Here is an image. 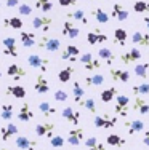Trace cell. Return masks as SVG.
Listing matches in <instances>:
<instances>
[{
  "mask_svg": "<svg viewBox=\"0 0 149 150\" xmlns=\"http://www.w3.org/2000/svg\"><path fill=\"white\" fill-rule=\"evenodd\" d=\"M37 46L40 50H45L48 53H55L61 48V40L56 37H48V35H43L37 40Z\"/></svg>",
  "mask_w": 149,
  "mask_h": 150,
  "instance_id": "cell-1",
  "label": "cell"
},
{
  "mask_svg": "<svg viewBox=\"0 0 149 150\" xmlns=\"http://www.w3.org/2000/svg\"><path fill=\"white\" fill-rule=\"evenodd\" d=\"M93 125L96 128H101V129L115 128L117 126V117H109L108 113H103V115H95Z\"/></svg>",
  "mask_w": 149,
  "mask_h": 150,
  "instance_id": "cell-2",
  "label": "cell"
},
{
  "mask_svg": "<svg viewBox=\"0 0 149 150\" xmlns=\"http://www.w3.org/2000/svg\"><path fill=\"white\" fill-rule=\"evenodd\" d=\"M32 29L35 30H42V32H48L53 27V19L50 16L40 15V16H34L32 18V23H31Z\"/></svg>",
  "mask_w": 149,
  "mask_h": 150,
  "instance_id": "cell-3",
  "label": "cell"
},
{
  "mask_svg": "<svg viewBox=\"0 0 149 150\" xmlns=\"http://www.w3.org/2000/svg\"><path fill=\"white\" fill-rule=\"evenodd\" d=\"M27 64H29L32 69H38L40 74H45L48 70V66H50V61L42 58L38 54H29L27 56Z\"/></svg>",
  "mask_w": 149,
  "mask_h": 150,
  "instance_id": "cell-4",
  "label": "cell"
},
{
  "mask_svg": "<svg viewBox=\"0 0 149 150\" xmlns=\"http://www.w3.org/2000/svg\"><path fill=\"white\" fill-rule=\"evenodd\" d=\"M6 75H8L10 78H13V81H19L21 78L26 77L27 72H26V67H24L23 64L13 62V64H10V66L6 67Z\"/></svg>",
  "mask_w": 149,
  "mask_h": 150,
  "instance_id": "cell-5",
  "label": "cell"
},
{
  "mask_svg": "<svg viewBox=\"0 0 149 150\" xmlns=\"http://www.w3.org/2000/svg\"><path fill=\"white\" fill-rule=\"evenodd\" d=\"M128 107H130V98L127 94H117L115 98V113L120 117L128 115Z\"/></svg>",
  "mask_w": 149,
  "mask_h": 150,
  "instance_id": "cell-6",
  "label": "cell"
},
{
  "mask_svg": "<svg viewBox=\"0 0 149 150\" xmlns=\"http://www.w3.org/2000/svg\"><path fill=\"white\" fill-rule=\"evenodd\" d=\"M56 129V125L51 123V121H45V123H38L37 126H35V134L38 136V137H47V139H51L53 133H55Z\"/></svg>",
  "mask_w": 149,
  "mask_h": 150,
  "instance_id": "cell-7",
  "label": "cell"
},
{
  "mask_svg": "<svg viewBox=\"0 0 149 150\" xmlns=\"http://www.w3.org/2000/svg\"><path fill=\"white\" fill-rule=\"evenodd\" d=\"M2 45H3L2 54L18 58L19 53H18V46H16V37H5V38H2Z\"/></svg>",
  "mask_w": 149,
  "mask_h": 150,
  "instance_id": "cell-8",
  "label": "cell"
},
{
  "mask_svg": "<svg viewBox=\"0 0 149 150\" xmlns=\"http://www.w3.org/2000/svg\"><path fill=\"white\" fill-rule=\"evenodd\" d=\"M15 145L19 150H35L37 145H38V142L35 141V139L27 137V136H16Z\"/></svg>",
  "mask_w": 149,
  "mask_h": 150,
  "instance_id": "cell-9",
  "label": "cell"
},
{
  "mask_svg": "<svg viewBox=\"0 0 149 150\" xmlns=\"http://www.w3.org/2000/svg\"><path fill=\"white\" fill-rule=\"evenodd\" d=\"M82 139H83V128L76 126V128H72V129H69L66 142H67L69 145H74V147H77V145H80Z\"/></svg>",
  "mask_w": 149,
  "mask_h": 150,
  "instance_id": "cell-10",
  "label": "cell"
},
{
  "mask_svg": "<svg viewBox=\"0 0 149 150\" xmlns=\"http://www.w3.org/2000/svg\"><path fill=\"white\" fill-rule=\"evenodd\" d=\"M79 54H80L79 46H76V45H67L66 48L61 51V59H63V61H69V62H76L77 58H79Z\"/></svg>",
  "mask_w": 149,
  "mask_h": 150,
  "instance_id": "cell-11",
  "label": "cell"
},
{
  "mask_svg": "<svg viewBox=\"0 0 149 150\" xmlns=\"http://www.w3.org/2000/svg\"><path fill=\"white\" fill-rule=\"evenodd\" d=\"M34 90L38 94H47V93H50V83H48V78L45 77V74H40L35 77Z\"/></svg>",
  "mask_w": 149,
  "mask_h": 150,
  "instance_id": "cell-12",
  "label": "cell"
},
{
  "mask_svg": "<svg viewBox=\"0 0 149 150\" xmlns=\"http://www.w3.org/2000/svg\"><path fill=\"white\" fill-rule=\"evenodd\" d=\"M16 118L19 121H23V123H27V121H31L34 118V112H32V109H31V105L27 101H23L19 112L16 113Z\"/></svg>",
  "mask_w": 149,
  "mask_h": 150,
  "instance_id": "cell-13",
  "label": "cell"
},
{
  "mask_svg": "<svg viewBox=\"0 0 149 150\" xmlns=\"http://www.w3.org/2000/svg\"><path fill=\"white\" fill-rule=\"evenodd\" d=\"M61 34L64 35V37H67V38H77V37H79V34H80V29L72 23V21L67 19V21H64V23H63Z\"/></svg>",
  "mask_w": 149,
  "mask_h": 150,
  "instance_id": "cell-14",
  "label": "cell"
},
{
  "mask_svg": "<svg viewBox=\"0 0 149 150\" xmlns=\"http://www.w3.org/2000/svg\"><path fill=\"white\" fill-rule=\"evenodd\" d=\"M141 59V51L138 48H132V50H127L125 53L120 54V62L122 64H133L136 61Z\"/></svg>",
  "mask_w": 149,
  "mask_h": 150,
  "instance_id": "cell-15",
  "label": "cell"
},
{
  "mask_svg": "<svg viewBox=\"0 0 149 150\" xmlns=\"http://www.w3.org/2000/svg\"><path fill=\"white\" fill-rule=\"evenodd\" d=\"M61 115H63V118H64L66 121H69L72 126H79V123H80V113L77 112V110H74L72 107H64V109H63V112H61Z\"/></svg>",
  "mask_w": 149,
  "mask_h": 150,
  "instance_id": "cell-16",
  "label": "cell"
},
{
  "mask_svg": "<svg viewBox=\"0 0 149 150\" xmlns=\"http://www.w3.org/2000/svg\"><path fill=\"white\" fill-rule=\"evenodd\" d=\"M16 134H18V126L15 123H6V125H3V126H0V137H2L3 142L10 141V139Z\"/></svg>",
  "mask_w": 149,
  "mask_h": 150,
  "instance_id": "cell-17",
  "label": "cell"
},
{
  "mask_svg": "<svg viewBox=\"0 0 149 150\" xmlns=\"http://www.w3.org/2000/svg\"><path fill=\"white\" fill-rule=\"evenodd\" d=\"M132 43L136 45V46H143V48H146L149 46V34L148 32H141V30H135L132 37Z\"/></svg>",
  "mask_w": 149,
  "mask_h": 150,
  "instance_id": "cell-18",
  "label": "cell"
},
{
  "mask_svg": "<svg viewBox=\"0 0 149 150\" xmlns=\"http://www.w3.org/2000/svg\"><path fill=\"white\" fill-rule=\"evenodd\" d=\"M5 94L15 99H26V88L21 85H10L5 88Z\"/></svg>",
  "mask_w": 149,
  "mask_h": 150,
  "instance_id": "cell-19",
  "label": "cell"
},
{
  "mask_svg": "<svg viewBox=\"0 0 149 150\" xmlns=\"http://www.w3.org/2000/svg\"><path fill=\"white\" fill-rule=\"evenodd\" d=\"M19 40H21V45H23L24 48H32V46L37 45V37H35L34 32L21 30L19 32Z\"/></svg>",
  "mask_w": 149,
  "mask_h": 150,
  "instance_id": "cell-20",
  "label": "cell"
},
{
  "mask_svg": "<svg viewBox=\"0 0 149 150\" xmlns=\"http://www.w3.org/2000/svg\"><path fill=\"white\" fill-rule=\"evenodd\" d=\"M87 42L90 45L104 43V42H108V35H106L104 32H101L99 29H95L93 32H88L87 34Z\"/></svg>",
  "mask_w": 149,
  "mask_h": 150,
  "instance_id": "cell-21",
  "label": "cell"
},
{
  "mask_svg": "<svg viewBox=\"0 0 149 150\" xmlns=\"http://www.w3.org/2000/svg\"><path fill=\"white\" fill-rule=\"evenodd\" d=\"M111 18H114L115 21L122 23V21L128 19V11H127L120 3H114V5H112V11H111Z\"/></svg>",
  "mask_w": 149,
  "mask_h": 150,
  "instance_id": "cell-22",
  "label": "cell"
},
{
  "mask_svg": "<svg viewBox=\"0 0 149 150\" xmlns=\"http://www.w3.org/2000/svg\"><path fill=\"white\" fill-rule=\"evenodd\" d=\"M133 110L136 113H140V115H148L149 113V104L148 101H144L141 96H136L133 101Z\"/></svg>",
  "mask_w": 149,
  "mask_h": 150,
  "instance_id": "cell-23",
  "label": "cell"
},
{
  "mask_svg": "<svg viewBox=\"0 0 149 150\" xmlns=\"http://www.w3.org/2000/svg\"><path fill=\"white\" fill-rule=\"evenodd\" d=\"M83 96H85V90L82 88V85L76 80L72 83V98H74V102H76L77 105H82L83 104Z\"/></svg>",
  "mask_w": 149,
  "mask_h": 150,
  "instance_id": "cell-24",
  "label": "cell"
},
{
  "mask_svg": "<svg viewBox=\"0 0 149 150\" xmlns=\"http://www.w3.org/2000/svg\"><path fill=\"white\" fill-rule=\"evenodd\" d=\"M66 16H67V19L77 21V23L83 24V26H87V24H88V18H87V15H85L83 10H74V11H67Z\"/></svg>",
  "mask_w": 149,
  "mask_h": 150,
  "instance_id": "cell-25",
  "label": "cell"
},
{
  "mask_svg": "<svg viewBox=\"0 0 149 150\" xmlns=\"http://www.w3.org/2000/svg\"><path fill=\"white\" fill-rule=\"evenodd\" d=\"M98 58L101 59V61H104L108 66H112V64L115 62V54L112 53V50L104 48V46L98 50Z\"/></svg>",
  "mask_w": 149,
  "mask_h": 150,
  "instance_id": "cell-26",
  "label": "cell"
},
{
  "mask_svg": "<svg viewBox=\"0 0 149 150\" xmlns=\"http://www.w3.org/2000/svg\"><path fill=\"white\" fill-rule=\"evenodd\" d=\"M109 75L114 81H122V83H127L130 80V72L128 70H122V69H111L109 70Z\"/></svg>",
  "mask_w": 149,
  "mask_h": 150,
  "instance_id": "cell-27",
  "label": "cell"
},
{
  "mask_svg": "<svg viewBox=\"0 0 149 150\" xmlns=\"http://www.w3.org/2000/svg\"><path fill=\"white\" fill-rule=\"evenodd\" d=\"M117 94H119V90H117L115 86H109V88H106V90L101 91L99 98H101V101L104 102V104H109V102H112L117 98Z\"/></svg>",
  "mask_w": 149,
  "mask_h": 150,
  "instance_id": "cell-28",
  "label": "cell"
},
{
  "mask_svg": "<svg viewBox=\"0 0 149 150\" xmlns=\"http://www.w3.org/2000/svg\"><path fill=\"white\" fill-rule=\"evenodd\" d=\"M13 115H15V107H13L11 102L2 104V107H0V118L5 121H10L13 118Z\"/></svg>",
  "mask_w": 149,
  "mask_h": 150,
  "instance_id": "cell-29",
  "label": "cell"
},
{
  "mask_svg": "<svg viewBox=\"0 0 149 150\" xmlns=\"http://www.w3.org/2000/svg\"><path fill=\"white\" fill-rule=\"evenodd\" d=\"M144 121L143 120H132V121H127V129H128V134L133 136L136 133H141L144 131Z\"/></svg>",
  "mask_w": 149,
  "mask_h": 150,
  "instance_id": "cell-30",
  "label": "cell"
},
{
  "mask_svg": "<svg viewBox=\"0 0 149 150\" xmlns=\"http://www.w3.org/2000/svg\"><path fill=\"white\" fill-rule=\"evenodd\" d=\"M2 24H3V27H13V29H23V26H24V23H23V19H21L19 16H13V18H3V21H2Z\"/></svg>",
  "mask_w": 149,
  "mask_h": 150,
  "instance_id": "cell-31",
  "label": "cell"
},
{
  "mask_svg": "<svg viewBox=\"0 0 149 150\" xmlns=\"http://www.w3.org/2000/svg\"><path fill=\"white\" fill-rule=\"evenodd\" d=\"M83 81H85V85H87V86H101V85L104 83V75H101V74L87 75Z\"/></svg>",
  "mask_w": 149,
  "mask_h": 150,
  "instance_id": "cell-32",
  "label": "cell"
},
{
  "mask_svg": "<svg viewBox=\"0 0 149 150\" xmlns=\"http://www.w3.org/2000/svg\"><path fill=\"white\" fill-rule=\"evenodd\" d=\"M91 16L96 19L98 24H108L109 23V15L103 8H93L91 10Z\"/></svg>",
  "mask_w": 149,
  "mask_h": 150,
  "instance_id": "cell-33",
  "label": "cell"
},
{
  "mask_svg": "<svg viewBox=\"0 0 149 150\" xmlns=\"http://www.w3.org/2000/svg\"><path fill=\"white\" fill-rule=\"evenodd\" d=\"M38 110H40V113L43 117H47V118L56 113V109L50 104L48 101H40V102H38Z\"/></svg>",
  "mask_w": 149,
  "mask_h": 150,
  "instance_id": "cell-34",
  "label": "cell"
},
{
  "mask_svg": "<svg viewBox=\"0 0 149 150\" xmlns=\"http://www.w3.org/2000/svg\"><path fill=\"white\" fill-rule=\"evenodd\" d=\"M127 38H128V34H127L125 29H122V27H117L114 30V43L115 45H120L123 46L127 43Z\"/></svg>",
  "mask_w": 149,
  "mask_h": 150,
  "instance_id": "cell-35",
  "label": "cell"
},
{
  "mask_svg": "<svg viewBox=\"0 0 149 150\" xmlns=\"http://www.w3.org/2000/svg\"><path fill=\"white\" fill-rule=\"evenodd\" d=\"M135 75L143 80H146L149 77V62H140L135 66Z\"/></svg>",
  "mask_w": 149,
  "mask_h": 150,
  "instance_id": "cell-36",
  "label": "cell"
},
{
  "mask_svg": "<svg viewBox=\"0 0 149 150\" xmlns=\"http://www.w3.org/2000/svg\"><path fill=\"white\" fill-rule=\"evenodd\" d=\"M106 142H108L111 147H122V145L127 144V141L119 134H109L108 137H106Z\"/></svg>",
  "mask_w": 149,
  "mask_h": 150,
  "instance_id": "cell-37",
  "label": "cell"
},
{
  "mask_svg": "<svg viewBox=\"0 0 149 150\" xmlns=\"http://www.w3.org/2000/svg\"><path fill=\"white\" fill-rule=\"evenodd\" d=\"M85 147H87L88 150H106L104 144H101V142H99L95 136L85 139Z\"/></svg>",
  "mask_w": 149,
  "mask_h": 150,
  "instance_id": "cell-38",
  "label": "cell"
},
{
  "mask_svg": "<svg viewBox=\"0 0 149 150\" xmlns=\"http://www.w3.org/2000/svg\"><path fill=\"white\" fill-rule=\"evenodd\" d=\"M72 74H74V67L66 66L64 69H61L58 72V80L61 81V83H67V81L71 80V77H72Z\"/></svg>",
  "mask_w": 149,
  "mask_h": 150,
  "instance_id": "cell-39",
  "label": "cell"
},
{
  "mask_svg": "<svg viewBox=\"0 0 149 150\" xmlns=\"http://www.w3.org/2000/svg\"><path fill=\"white\" fill-rule=\"evenodd\" d=\"M35 8L42 13H48L53 10V2L51 0H35Z\"/></svg>",
  "mask_w": 149,
  "mask_h": 150,
  "instance_id": "cell-40",
  "label": "cell"
},
{
  "mask_svg": "<svg viewBox=\"0 0 149 150\" xmlns=\"http://www.w3.org/2000/svg\"><path fill=\"white\" fill-rule=\"evenodd\" d=\"M132 91H133V94H136V96L149 94V83H148V81H144V83H140V85H133Z\"/></svg>",
  "mask_w": 149,
  "mask_h": 150,
  "instance_id": "cell-41",
  "label": "cell"
},
{
  "mask_svg": "<svg viewBox=\"0 0 149 150\" xmlns=\"http://www.w3.org/2000/svg\"><path fill=\"white\" fill-rule=\"evenodd\" d=\"M133 11L135 13H146L149 11V2H144V0H136L133 3Z\"/></svg>",
  "mask_w": 149,
  "mask_h": 150,
  "instance_id": "cell-42",
  "label": "cell"
},
{
  "mask_svg": "<svg viewBox=\"0 0 149 150\" xmlns=\"http://www.w3.org/2000/svg\"><path fill=\"white\" fill-rule=\"evenodd\" d=\"M82 107H83V109H87L90 113H95V115H96V102H95V99H93V98H87V99H83Z\"/></svg>",
  "mask_w": 149,
  "mask_h": 150,
  "instance_id": "cell-43",
  "label": "cell"
},
{
  "mask_svg": "<svg viewBox=\"0 0 149 150\" xmlns=\"http://www.w3.org/2000/svg\"><path fill=\"white\" fill-rule=\"evenodd\" d=\"M64 137H63V136H53L51 139H50V145H51V147H55V149H61L63 145H64Z\"/></svg>",
  "mask_w": 149,
  "mask_h": 150,
  "instance_id": "cell-44",
  "label": "cell"
},
{
  "mask_svg": "<svg viewBox=\"0 0 149 150\" xmlns=\"http://www.w3.org/2000/svg\"><path fill=\"white\" fill-rule=\"evenodd\" d=\"M18 13H19V16H29L32 13V6L27 5V3H19L18 5Z\"/></svg>",
  "mask_w": 149,
  "mask_h": 150,
  "instance_id": "cell-45",
  "label": "cell"
},
{
  "mask_svg": "<svg viewBox=\"0 0 149 150\" xmlns=\"http://www.w3.org/2000/svg\"><path fill=\"white\" fill-rule=\"evenodd\" d=\"M53 96H55V101H58V102H66L69 99V94L64 90H56L53 93Z\"/></svg>",
  "mask_w": 149,
  "mask_h": 150,
  "instance_id": "cell-46",
  "label": "cell"
},
{
  "mask_svg": "<svg viewBox=\"0 0 149 150\" xmlns=\"http://www.w3.org/2000/svg\"><path fill=\"white\" fill-rule=\"evenodd\" d=\"M99 67H101V62H99V58H98V59H93L91 62H88L87 66H83V69L88 70V72H93V70H98Z\"/></svg>",
  "mask_w": 149,
  "mask_h": 150,
  "instance_id": "cell-47",
  "label": "cell"
},
{
  "mask_svg": "<svg viewBox=\"0 0 149 150\" xmlns=\"http://www.w3.org/2000/svg\"><path fill=\"white\" fill-rule=\"evenodd\" d=\"M93 59H95V56L91 54L90 51L83 53V54H82V56H80V58H79V61H80V62L83 64V66H87V64H88V62H91V61H93Z\"/></svg>",
  "mask_w": 149,
  "mask_h": 150,
  "instance_id": "cell-48",
  "label": "cell"
},
{
  "mask_svg": "<svg viewBox=\"0 0 149 150\" xmlns=\"http://www.w3.org/2000/svg\"><path fill=\"white\" fill-rule=\"evenodd\" d=\"M3 3H5L8 8H16V6L19 5V0H3Z\"/></svg>",
  "mask_w": 149,
  "mask_h": 150,
  "instance_id": "cell-49",
  "label": "cell"
},
{
  "mask_svg": "<svg viewBox=\"0 0 149 150\" xmlns=\"http://www.w3.org/2000/svg\"><path fill=\"white\" fill-rule=\"evenodd\" d=\"M58 3L61 6H72L77 3V0H58Z\"/></svg>",
  "mask_w": 149,
  "mask_h": 150,
  "instance_id": "cell-50",
  "label": "cell"
},
{
  "mask_svg": "<svg viewBox=\"0 0 149 150\" xmlns=\"http://www.w3.org/2000/svg\"><path fill=\"white\" fill-rule=\"evenodd\" d=\"M141 142H143L144 145H148V147H149V129L146 131V133H144V137L141 139Z\"/></svg>",
  "mask_w": 149,
  "mask_h": 150,
  "instance_id": "cell-51",
  "label": "cell"
},
{
  "mask_svg": "<svg viewBox=\"0 0 149 150\" xmlns=\"http://www.w3.org/2000/svg\"><path fill=\"white\" fill-rule=\"evenodd\" d=\"M143 23L146 24V27H148V32H149V16H144V18H143Z\"/></svg>",
  "mask_w": 149,
  "mask_h": 150,
  "instance_id": "cell-52",
  "label": "cell"
},
{
  "mask_svg": "<svg viewBox=\"0 0 149 150\" xmlns=\"http://www.w3.org/2000/svg\"><path fill=\"white\" fill-rule=\"evenodd\" d=\"M0 150H11V149H0Z\"/></svg>",
  "mask_w": 149,
  "mask_h": 150,
  "instance_id": "cell-53",
  "label": "cell"
},
{
  "mask_svg": "<svg viewBox=\"0 0 149 150\" xmlns=\"http://www.w3.org/2000/svg\"><path fill=\"white\" fill-rule=\"evenodd\" d=\"M0 78H2V70H0Z\"/></svg>",
  "mask_w": 149,
  "mask_h": 150,
  "instance_id": "cell-54",
  "label": "cell"
},
{
  "mask_svg": "<svg viewBox=\"0 0 149 150\" xmlns=\"http://www.w3.org/2000/svg\"><path fill=\"white\" fill-rule=\"evenodd\" d=\"M0 6H2V2H0Z\"/></svg>",
  "mask_w": 149,
  "mask_h": 150,
  "instance_id": "cell-55",
  "label": "cell"
},
{
  "mask_svg": "<svg viewBox=\"0 0 149 150\" xmlns=\"http://www.w3.org/2000/svg\"><path fill=\"white\" fill-rule=\"evenodd\" d=\"M90 2H91V0H90Z\"/></svg>",
  "mask_w": 149,
  "mask_h": 150,
  "instance_id": "cell-56",
  "label": "cell"
}]
</instances>
